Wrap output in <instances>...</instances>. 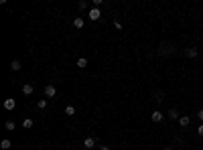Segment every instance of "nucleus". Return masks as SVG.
Instances as JSON below:
<instances>
[{"mask_svg":"<svg viewBox=\"0 0 203 150\" xmlns=\"http://www.w3.org/2000/svg\"><path fill=\"white\" fill-rule=\"evenodd\" d=\"M93 144H96V140L93 138H85V142H83V146L90 150V148H93Z\"/></svg>","mask_w":203,"mask_h":150,"instance_id":"obj_10","label":"nucleus"},{"mask_svg":"<svg viewBox=\"0 0 203 150\" xmlns=\"http://www.w3.org/2000/svg\"><path fill=\"white\" fill-rule=\"evenodd\" d=\"M197 118H199V120L203 122V110H199V112H197Z\"/></svg>","mask_w":203,"mask_h":150,"instance_id":"obj_19","label":"nucleus"},{"mask_svg":"<svg viewBox=\"0 0 203 150\" xmlns=\"http://www.w3.org/2000/svg\"><path fill=\"white\" fill-rule=\"evenodd\" d=\"M55 93H57L55 85H47V87H45V95H47V97H55Z\"/></svg>","mask_w":203,"mask_h":150,"instance_id":"obj_2","label":"nucleus"},{"mask_svg":"<svg viewBox=\"0 0 203 150\" xmlns=\"http://www.w3.org/2000/svg\"><path fill=\"white\" fill-rule=\"evenodd\" d=\"M37 108H39V110H45L47 108V100H39V102H37Z\"/></svg>","mask_w":203,"mask_h":150,"instance_id":"obj_15","label":"nucleus"},{"mask_svg":"<svg viewBox=\"0 0 203 150\" xmlns=\"http://www.w3.org/2000/svg\"><path fill=\"white\" fill-rule=\"evenodd\" d=\"M73 26H75V29H83V18H73Z\"/></svg>","mask_w":203,"mask_h":150,"instance_id":"obj_11","label":"nucleus"},{"mask_svg":"<svg viewBox=\"0 0 203 150\" xmlns=\"http://www.w3.org/2000/svg\"><path fill=\"white\" fill-rule=\"evenodd\" d=\"M65 114L67 116H75V108H73V105H67V108H65Z\"/></svg>","mask_w":203,"mask_h":150,"instance_id":"obj_16","label":"nucleus"},{"mask_svg":"<svg viewBox=\"0 0 203 150\" xmlns=\"http://www.w3.org/2000/svg\"><path fill=\"white\" fill-rule=\"evenodd\" d=\"M163 150H173V148H171V146H165V148H163Z\"/></svg>","mask_w":203,"mask_h":150,"instance_id":"obj_21","label":"nucleus"},{"mask_svg":"<svg viewBox=\"0 0 203 150\" xmlns=\"http://www.w3.org/2000/svg\"><path fill=\"white\" fill-rule=\"evenodd\" d=\"M163 118H165V116L160 114V112H152V114H150V120H152V122H163Z\"/></svg>","mask_w":203,"mask_h":150,"instance_id":"obj_4","label":"nucleus"},{"mask_svg":"<svg viewBox=\"0 0 203 150\" xmlns=\"http://www.w3.org/2000/svg\"><path fill=\"white\" fill-rule=\"evenodd\" d=\"M88 16H90V20H100V18H102V12H100V8L91 6V8H90V12H88Z\"/></svg>","mask_w":203,"mask_h":150,"instance_id":"obj_1","label":"nucleus"},{"mask_svg":"<svg viewBox=\"0 0 203 150\" xmlns=\"http://www.w3.org/2000/svg\"><path fill=\"white\" fill-rule=\"evenodd\" d=\"M10 146H12V142H10V140H8V138H4V140H2V142H0V148H2V150H8V148H10Z\"/></svg>","mask_w":203,"mask_h":150,"instance_id":"obj_8","label":"nucleus"},{"mask_svg":"<svg viewBox=\"0 0 203 150\" xmlns=\"http://www.w3.org/2000/svg\"><path fill=\"white\" fill-rule=\"evenodd\" d=\"M83 150H88V148H83Z\"/></svg>","mask_w":203,"mask_h":150,"instance_id":"obj_22","label":"nucleus"},{"mask_svg":"<svg viewBox=\"0 0 203 150\" xmlns=\"http://www.w3.org/2000/svg\"><path fill=\"white\" fill-rule=\"evenodd\" d=\"M4 108H6V110H14V108H16V100H12V97L4 100Z\"/></svg>","mask_w":203,"mask_h":150,"instance_id":"obj_3","label":"nucleus"},{"mask_svg":"<svg viewBox=\"0 0 203 150\" xmlns=\"http://www.w3.org/2000/svg\"><path fill=\"white\" fill-rule=\"evenodd\" d=\"M185 55H187V57H191V59H195V57H197V49H195V47L185 49Z\"/></svg>","mask_w":203,"mask_h":150,"instance_id":"obj_6","label":"nucleus"},{"mask_svg":"<svg viewBox=\"0 0 203 150\" xmlns=\"http://www.w3.org/2000/svg\"><path fill=\"white\" fill-rule=\"evenodd\" d=\"M167 116H169L171 120H177V118H179V112H177V110H175V108H171L169 112H167Z\"/></svg>","mask_w":203,"mask_h":150,"instance_id":"obj_9","label":"nucleus"},{"mask_svg":"<svg viewBox=\"0 0 203 150\" xmlns=\"http://www.w3.org/2000/svg\"><path fill=\"white\" fill-rule=\"evenodd\" d=\"M21 67H23V65H21V61H12V63H10V69L12 71H18Z\"/></svg>","mask_w":203,"mask_h":150,"instance_id":"obj_13","label":"nucleus"},{"mask_svg":"<svg viewBox=\"0 0 203 150\" xmlns=\"http://www.w3.org/2000/svg\"><path fill=\"white\" fill-rule=\"evenodd\" d=\"M100 150H110V148H108V146H100Z\"/></svg>","mask_w":203,"mask_h":150,"instance_id":"obj_20","label":"nucleus"},{"mask_svg":"<svg viewBox=\"0 0 203 150\" xmlns=\"http://www.w3.org/2000/svg\"><path fill=\"white\" fill-rule=\"evenodd\" d=\"M33 91H35V87L31 85V83H24V85H23V93H24V95H31Z\"/></svg>","mask_w":203,"mask_h":150,"instance_id":"obj_7","label":"nucleus"},{"mask_svg":"<svg viewBox=\"0 0 203 150\" xmlns=\"http://www.w3.org/2000/svg\"><path fill=\"white\" fill-rule=\"evenodd\" d=\"M4 126H6V130H14V122H10V120H8Z\"/></svg>","mask_w":203,"mask_h":150,"instance_id":"obj_17","label":"nucleus"},{"mask_svg":"<svg viewBox=\"0 0 203 150\" xmlns=\"http://www.w3.org/2000/svg\"><path fill=\"white\" fill-rule=\"evenodd\" d=\"M197 134H199V136H203V124L199 128H197Z\"/></svg>","mask_w":203,"mask_h":150,"instance_id":"obj_18","label":"nucleus"},{"mask_svg":"<svg viewBox=\"0 0 203 150\" xmlns=\"http://www.w3.org/2000/svg\"><path fill=\"white\" fill-rule=\"evenodd\" d=\"M179 124L183 128H187L189 124H191V118H189V116H181V118H179Z\"/></svg>","mask_w":203,"mask_h":150,"instance_id":"obj_5","label":"nucleus"},{"mask_svg":"<svg viewBox=\"0 0 203 150\" xmlns=\"http://www.w3.org/2000/svg\"><path fill=\"white\" fill-rule=\"evenodd\" d=\"M33 124H35V122H33V120H31V118H26V120H24V122H23V126L26 128V130H29V128H33Z\"/></svg>","mask_w":203,"mask_h":150,"instance_id":"obj_14","label":"nucleus"},{"mask_svg":"<svg viewBox=\"0 0 203 150\" xmlns=\"http://www.w3.org/2000/svg\"><path fill=\"white\" fill-rule=\"evenodd\" d=\"M77 67H79V69L88 67V59H83V57H81V59H77Z\"/></svg>","mask_w":203,"mask_h":150,"instance_id":"obj_12","label":"nucleus"}]
</instances>
